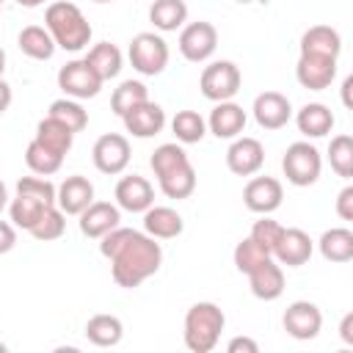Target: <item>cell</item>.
I'll use <instances>...</instances> for the list:
<instances>
[{
	"label": "cell",
	"mask_w": 353,
	"mask_h": 353,
	"mask_svg": "<svg viewBox=\"0 0 353 353\" xmlns=\"http://www.w3.org/2000/svg\"><path fill=\"white\" fill-rule=\"evenodd\" d=\"M99 254L110 259V276L119 287L135 290L163 265V248L146 232L116 226L99 237Z\"/></svg>",
	"instance_id": "cell-1"
},
{
	"label": "cell",
	"mask_w": 353,
	"mask_h": 353,
	"mask_svg": "<svg viewBox=\"0 0 353 353\" xmlns=\"http://www.w3.org/2000/svg\"><path fill=\"white\" fill-rule=\"evenodd\" d=\"M44 28L50 30L55 47H61L66 52H77V50L88 47V41H91V25H88V19L69 0H58V3H50L47 6V11H44Z\"/></svg>",
	"instance_id": "cell-2"
},
{
	"label": "cell",
	"mask_w": 353,
	"mask_h": 353,
	"mask_svg": "<svg viewBox=\"0 0 353 353\" xmlns=\"http://www.w3.org/2000/svg\"><path fill=\"white\" fill-rule=\"evenodd\" d=\"M223 325H226V314L218 303L212 301L193 303L185 314V334H182L185 347L193 353H210L218 345Z\"/></svg>",
	"instance_id": "cell-3"
},
{
	"label": "cell",
	"mask_w": 353,
	"mask_h": 353,
	"mask_svg": "<svg viewBox=\"0 0 353 353\" xmlns=\"http://www.w3.org/2000/svg\"><path fill=\"white\" fill-rule=\"evenodd\" d=\"M281 171L287 176V182H292L295 188H309V185H314L320 179L323 157H320L314 143L295 141V143L287 146V152L281 157Z\"/></svg>",
	"instance_id": "cell-4"
},
{
	"label": "cell",
	"mask_w": 353,
	"mask_h": 353,
	"mask_svg": "<svg viewBox=\"0 0 353 353\" xmlns=\"http://www.w3.org/2000/svg\"><path fill=\"white\" fill-rule=\"evenodd\" d=\"M127 55H130L132 69L146 74V77H154L168 66V44H165L163 36H157L152 30H143V33L132 36Z\"/></svg>",
	"instance_id": "cell-5"
},
{
	"label": "cell",
	"mask_w": 353,
	"mask_h": 353,
	"mask_svg": "<svg viewBox=\"0 0 353 353\" xmlns=\"http://www.w3.org/2000/svg\"><path fill=\"white\" fill-rule=\"evenodd\" d=\"M243 85V74L237 69V63L232 61H212L204 66L201 77H199V88L210 102H226L232 99Z\"/></svg>",
	"instance_id": "cell-6"
},
{
	"label": "cell",
	"mask_w": 353,
	"mask_h": 353,
	"mask_svg": "<svg viewBox=\"0 0 353 353\" xmlns=\"http://www.w3.org/2000/svg\"><path fill=\"white\" fill-rule=\"evenodd\" d=\"M102 83L105 80L83 58H74V61H69V63H63L58 69V88L66 97H72V99H91V97H97Z\"/></svg>",
	"instance_id": "cell-7"
},
{
	"label": "cell",
	"mask_w": 353,
	"mask_h": 353,
	"mask_svg": "<svg viewBox=\"0 0 353 353\" xmlns=\"http://www.w3.org/2000/svg\"><path fill=\"white\" fill-rule=\"evenodd\" d=\"M218 47V30L212 22H190V25H182V33H179V52L185 61L190 63H204Z\"/></svg>",
	"instance_id": "cell-8"
},
{
	"label": "cell",
	"mask_w": 353,
	"mask_h": 353,
	"mask_svg": "<svg viewBox=\"0 0 353 353\" xmlns=\"http://www.w3.org/2000/svg\"><path fill=\"white\" fill-rule=\"evenodd\" d=\"M91 157H94L97 171H102L108 176H116L130 165V141L119 132H105V135L97 138V143L91 149Z\"/></svg>",
	"instance_id": "cell-9"
},
{
	"label": "cell",
	"mask_w": 353,
	"mask_h": 353,
	"mask_svg": "<svg viewBox=\"0 0 353 353\" xmlns=\"http://www.w3.org/2000/svg\"><path fill=\"white\" fill-rule=\"evenodd\" d=\"M281 325H284V331L292 339L306 342V339H314L320 334V328H323V312L312 301H292L284 309Z\"/></svg>",
	"instance_id": "cell-10"
},
{
	"label": "cell",
	"mask_w": 353,
	"mask_h": 353,
	"mask_svg": "<svg viewBox=\"0 0 353 353\" xmlns=\"http://www.w3.org/2000/svg\"><path fill=\"white\" fill-rule=\"evenodd\" d=\"M284 188L276 176H251L243 188V204L256 215H270L281 207Z\"/></svg>",
	"instance_id": "cell-11"
},
{
	"label": "cell",
	"mask_w": 353,
	"mask_h": 353,
	"mask_svg": "<svg viewBox=\"0 0 353 353\" xmlns=\"http://www.w3.org/2000/svg\"><path fill=\"white\" fill-rule=\"evenodd\" d=\"M265 163V146L256 138L237 135L226 149V168L237 176H254Z\"/></svg>",
	"instance_id": "cell-12"
},
{
	"label": "cell",
	"mask_w": 353,
	"mask_h": 353,
	"mask_svg": "<svg viewBox=\"0 0 353 353\" xmlns=\"http://www.w3.org/2000/svg\"><path fill=\"white\" fill-rule=\"evenodd\" d=\"M295 77L303 88L309 91H323L334 83L336 77V58H328V55H309V52H301L298 63H295Z\"/></svg>",
	"instance_id": "cell-13"
},
{
	"label": "cell",
	"mask_w": 353,
	"mask_h": 353,
	"mask_svg": "<svg viewBox=\"0 0 353 353\" xmlns=\"http://www.w3.org/2000/svg\"><path fill=\"white\" fill-rule=\"evenodd\" d=\"M121 121H124V130H127L130 135H135V138H154V135L163 132V127H165V110H163L157 102L143 99L141 105L130 108V110L121 116Z\"/></svg>",
	"instance_id": "cell-14"
},
{
	"label": "cell",
	"mask_w": 353,
	"mask_h": 353,
	"mask_svg": "<svg viewBox=\"0 0 353 353\" xmlns=\"http://www.w3.org/2000/svg\"><path fill=\"white\" fill-rule=\"evenodd\" d=\"M254 119L262 130H281L292 119V105L281 91H262L254 99Z\"/></svg>",
	"instance_id": "cell-15"
},
{
	"label": "cell",
	"mask_w": 353,
	"mask_h": 353,
	"mask_svg": "<svg viewBox=\"0 0 353 353\" xmlns=\"http://www.w3.org/2000/svg\"><path fill=\"white\" fill-rule=\"evenodd\" d=\"M116 204L119 210H127V212H146L152 204H154V188L146 176H138V174H130V176H121L116 182Z\"/></svg>",
	"instance_id": "cell-16"
},
{
	"label": "cell",
	"mask_w": 353,
	"mask_h": 353,
	"mask_svg": "<svg viewBox=\"0 0 353 353\" xmlns=\"http://www.w3.org/2000/svg\"><path fill=\"white\" fill-rule=\"evenodd\" d=\"M245 276H248V287H251L254 298H259V301H276V298H281V292H284V270H281V265L273 256L262 259Z\"/></svg>",
	"instance_id": "cell-17"
},
{
	"label": "cell",
	"mask_w": 353,
	"mask_h": 353,
	"mask_svg": "<svg viewBox=\"0 0 353 353\" xmlns=\"http://www.w3.org/2000/svg\"><path fill=\"white\" fill-rule=\"evenodd\" d=\"M91 201H94V185L80 174L66 176L55 188V204L63 215H80Z\"/></svg>",
	"instance_id": "cell-18"
},
{
	"label": "cell",
	"mask_w": 353,
	"mask_h": 353,
	"mask_svg": "<svg viewBox=\"0 0 353 353\" xmlns=\"http://www.w3.org/2000/svg\"><path fill=\"white\" fill-rule=\"evenodd\" d=\"M312 251H314V243L312 237L303 232V229H284L276 248H273V256L279 259V265H287V268H301L312 259Z\"/></svg>",
	"instance_id": "cell-19"
},
{
	"label": "cell",
	"mask_w": 353,
	"mask_h": 353,
	"mask_svg": "<svg viewBox=\"0 0 353 353\" xmlns=\"http://www.w3.org/2000/svg\"><path fill=\"white\" fill-rule=\"evenodd\" d=\"M77 218H80V232L91 240H99L102 234H108L110 229L119 226L121 210H119V204H110V201H91Z\"/></svg>",
	"instance_id": "cell-20"
},
{
	"label": "cell",
	"mask_w": 353,
	"mask_h": 353,
	"mask_svg": "<svg viewBox=\"0 0 353 353\" xmlns=\"http://www.w3.org/2000/svg\"><path fill=\"white\" fill-rule=\"evenodd\" d=\"M245 121H248L245 110L237 102L226 99V102H215V108H212V113L207 119V127H210V132L215 138L232 141V138H237L245 130Z\"/></svg>",
	"instance_id": "cell-21"
},
{
	"label": "cell",
	"mask_w": 353,
	"mask_h": 353,
	"mask_svg": "<svg viewBox=\"0 0 353 353\" xmlns=\"http://www.w3.org/2000/svg\"><path fill=\"white\" fill-rule=\"evenodd\" d=\"M185 229V221L182 215L174 210V207H149L143 212V232L154 240H171V237H179Z\"/></svg>",
	"instance_id": "cell-22"
},
{
	"label": "cell",
	"mask_w": 353,
	"mask_h": 353,
	"mask_svg": "<svg viewBox=\"0 0 353 353\" xmlns=\"http://www.w3.org/2000/svg\"><path fill=\"white\" fill-rule=\"evenodd\" d=\"M301 52L339 58V52H342V36L331 25H314V28H309L301 36Z\"/></svg>",
	"instance_id": "cell-23"
},
{
	"label": "cell",
	"mask_w": 353,
	"mask_h": 353,
	"mask_svg": "<svg viewBox=\"0 0 353 353\" xmlns=\"http://www.w3.org/2000/svg\"><path fill=\"white\" fill-rule=\"evenodd\" d=\"M295 124H298V132L301 135H306V138H323V135H328L334 130V113L323 102H309V105H303L298 110Z\"/></svg>",
	"instance_id": "cell-24"
},
{
	"label": "cell",
	"mask_w": 353,
	"mask_h": 353,
	"mask_svg": "<svg viewBox=\"0 0 353 353\" xmlns=\"http://www.w3.org/2000/svg\"><path fill=\"white\" fill-rule=\"evenodd\" d=\"M157 182H160V190L168 196V199H188L193 190H196V171L190 165V160L157 174Z\"/></svg>",
	"instance_id": "cell-25"
},
{
	"label": "cell",
	"mask_w": 353,
	"mask_h": 353,
	"mask_svg": "<svg viewBox=\"0 0 353 353\" xmlns=\"http://www.w3.org/2000/svg\"><path fill=\"white\" fill-rule=\"evenodd\" d=\"M124 336V323L116 317V314H94L88 323H85V339L97 347H113L119 345Z\"/></svg>",
	"instance_id": "cell-26"
},
{
	"label": "cell",
	"mask_w": 353,
	"mask_h": 353,
	"mask_svg": "<svg viewBox=\"0 0 353 353\" xmlns=\"http://www.w3.org/2000/svg\"><path fill=\"white\" fill-rule=\"evenodd\" d=\"M317 248H320L323 259H328V262H350L353 259V232L345 226L325 229L317 240Z\"/></svg>",
	"instance_id": "cell-27"
},
{
	"label": "cell",
	"mask_w": 353,
	"mask_h": 353,
	"mask_svg": "<svg viewBox=\"0 0 353 353\" xmlns=\"http://www.w3.org/2000/svg\"><path fill=\"white\" fill-rule=\"evenodd\" d=\"M149 22L163 33L179 30L188 22V3L185 0H154L149 6Z\"/></svg>",
	"instance_id": "cell-28"
},
{
	"label": "cell",
	"mask_w": 353,
	"mask_h": 353,
	"mask_svg": "<svg viewBox=\"0 0 353 353\" xmlns=\"http://www.w3.org/2000/svg\"><path fill=\"white\" fill-rule=\"evenodd\" d=\"M17 44H19V50H22L28 58H33V61H50L52 52H55V41H52L50 30L41 28V25H28V28H22L19 36H17Z\"/></svg>",
	"instance_id": "cell-29"
},
{
	"label": "cell",
	"mask_w": 353,
	"mask_h": 353,
	"mask_svg": "<svg viewBox=\"0 0 353 353\" xmlns=\"http://www.w3.org/2000/svg\"><path fill=\"white\" fill-rule=\"evenodd\" d=\"M83 61L102 77V80H110V77H116L119 72H121V50L116 47V44H110V41H99V44H94L85 55H83Z\"/></svg>",
	"instance_id": "cell-30"
},
{
	"label": "cell",
	"mask_w": 353,
	"mask_h": 353,
	"mask_svg": "<svg viewBox=\"0 0 353 353\" xmlns=\"http://www.w3.org/2000/svg\"><path fill=\"white\" fill-rule=\"evenodd\" d=\"M36 141L44 143L47 149L58 152V154H66L72 149V143H74V132L66 124H61L58 119L47 116V119H41L36 124Z\"/></svg>",
	"instance_id": "cell-31"
},
{
	"label": "cell",
	"mask_w": 353,
	"mask_h": 353,
	"mask_svg": "<svg viewBox=\"0 0 353 353\" xmlns=\"http://www.w3.org/2000/svg\"><path fill=\"white\" fill-rule=\"evenodd\" d=\"M50 204L47 201H41V199H36V196H30V193H17L14 199H11V204H8V212H11V223L17 226V229H30L33 223H36V218L47 210Z\"/></svg>",
	"instance_id": "cell-32"
},
{
	"label": "cell",
	"mask_w": 353,
	"mask_h": 353,
	"mask_svg": "<svg viewBox=\"0 0 353 353\" xmlns=\"http://www.w3.org/2000/svg\"><path fill=\"white\" fill-rule=\"evenodd\" d=\"M171 132L179 143H199L207 135V121L199 110H176V116L171 119Z\"/></svg>",
	"instance_id": "cell-33"
},
{
	"label": "cell",
	"mask_w": 353,
	"mask_h": 353,
	"mask_svg": "<svg viewBox=\"0 0 353 353\" xmlns=\"http://www.w3.org/2000/svg\"><path fill=\"white\" fill-rule=\"evenodd\" d=\"M47 116L58 119V121H61V124H66L72 132H83V130L88 127V110H85L77 99H72V97L55 99V102L50 105Z\"/></svg>",
	"instance_id": "cell-34"
},
{
	"label": "cell",
	"mask_w": 353,
	"mask_h": 353,
	"mask_svg": "<svg viewBox=\"0 0 353 353\" xmlns=\"http://www.w3.org/2000/svg\"><path fill=\"white\" fill-rule=\"evenodd\" d=\"M25 163H28V168H30L33 174H39V176H50V174H55V171L61 168L63 154L47 149L44 143H39V141L33 138V141L28 143V149H25Z\"/></svg>",
	"instance_id": "cell-35"
},
{
	"label": "cell",
	"mask_w": 353,
	"mask_h": 353,
	"mask_svg": "<svg viewBox=\"0 0 353 353\" xmlns=\"http://www.w3.org/2000/svg\"><path fill=\"white\" fill-rule=\"evenodd\" d=\"M143 99H149L146 85H143L141 80H124V83H119V88H113V94H110V110L121 119L130 108L141 105Z\"/></svg>",
	"instance_id": "cell-36"
},
{
	"label": "cell",
	"mask_w": 353,
	"mask_h": 353,
	"mask_svg": "<svg viewBox=\"0 0 353 353\" xmlns=\"http://www.w3.org/2000/svg\"><path fill=\"white\" fill-rule=\"evenodd\" d=\"M30 237L41 240V243H50V240H58L63 232H66V215L58 210V204H50L39 218L36 223L28 229Z\"/></svg>",
	"instance_id": "cell-37"
},
{
	"label": "cell",
	"mask_w": 353,
	"mask_h": 353,
	"mask_svg": "<svg viewBox=\"0 0 353 353\" xmlns=\"http://www.w3.org/2000/svg\"><path fill=\"white\" fill-rule=\"evenodd\" d=\"M328 163L331 168L342 176V179H350L353 176V138L350 135H334L331 143H328Z\"/></svg>",
	"instance_id": "cell-38"
},
{
	"label": "cell",
	"mask_w": 353,
	"mask_h": 353,
	"mask_svg": "<svg viewBox=\"0 0 353 353\" xmlns=\"http://www.w3.org/2000/svg\"><path fill=\"white\" fill-rule=\"evenodd\" d=\"M281 232H284V226H281L279 221H273V218L262 215L259 221H254V226H251V234H248V237H251L262 251H268V254L273 256V248H276V243H279Z\"/></svg>",
	"instance_id": "cell-39"
},
{
	"label": "cell",
	"mask_w": 353,
	"mask_h": 353,
	"mask_svg": "<svg viewBox=\"0 0 353 353\" xmlns=\"http://www.w3.org/2000/svg\"><path fill=\"white\" fill-rule=\"evenodd\" d=\"M185 160H188V154H185V149H182L179 143H160V146L152 152L149 165H152V171H154V176H157V174H163V171L179 165V163H185Z\"/></svg>",
	"instance_id": "cell-40"
},
{
	"label": "cell",
	"mask_w": 353,
	"mask_h": 353,
	"mask_svg": "<svg viewBox=\"0 0 353 353\" xmlns=\"http://www.w3.org/2000/svg\"><path fill=\"white\" fill-rule=\"evenodd\" d=\"M232 256H234V268H237L240 273H248V270H254L262 259H268L270 254L262 251L251 237H243V240L234 245V254H232Z\"/></svg>",
	"instance_id": "cell-41"
},
{
	"label": "cell",
	"mask_w": 353,
	"mask_h": 353,
	"mask_svg": "<svg viewBox=\"0 0 353 353\" xmlns=\"http://www.w3.org/2000/svg\"><path fill=\"white\" fill-rule=\"evenodd\" d=\"M17 193H30V196H36L47 204H55V185L47 176H39V174L36 176H22L17 182Z\"/></svg>",
	"instance_id": "cell-42"
},
{
	"label": "cell",
	"mask_w": 353,
	"mask_h": 353,
	"mask_svg": "<svg viewBox=\"0 0 353 353\" xmlns=\"http://www.w3.org/2000/svg\"><path fill=\"white\" fill-rule=\"evenodd\" d=\"M336 215L342 221H353V185H345L336 196Z\"/></svg>",
	"instance_id": "cell-43"
},
{
	"label": "cell",
	"mask_w": 353,
	"mask_h": 353,
	"mask_svg": "<svg viewBox=\"0 0 353 353\" xmlns=\"http://www.w3.org/2000/svg\"><path fill=\"white\" fill-rule=\"evenodd\" d=\"M226 350L229 353H259V342L251 336H234V339H229Z\"/></svg>",
	"instance_id": "cell-44"
},
{
	"label": "cell",
	"mask_w": 353,
	"mask_h": 353,
	"mask_svg": "<svg viewBox=\"0 0 353 353\" xmlns=\"http://www.w3.org/2000/svg\"><path fill=\"white\" fill-rule=\"evenodd\" d=\"M17 245V229L8 221H0V254H8Z\"/></svg>",
	"instance_id": "cell-45"
},
{
	"label": "cell",
	"mask_w": 353,
	"mask_h": 353,
	"mask_svg": "<svg viewBox=\"0 0 353 353\" xmlns=\"http://www.w3.org/2000/svg\"><path fill=\"white\" fill-rule=\"evenodd\" d=\"M339 336H342L345 345H353V312H347V314L342 317V323H339Z\"/></svg>",
	"instance_id": "cell-46"
},
{
	"label": "cell",
	"mask_w": 353,
	"mask_h": 353,
	"mask_svg": "<svg viewBox=\"0 0 353 353\" xmlns=\"http://www.w3.org/2000/svg\"><path fill=\"white\" fill-rule=\"evenodd\" d=\"M11 99H14V94H11V85L0 77V116L8 110V105H11Z\"/></svg>",
	"instance_id": "cell-47"
},
{
	"label": "cell",
	"mask_w": 353,
	"mask_h": 353,
	"mask_svg": "<svg viewBox=\"0 0 353 353\" xmlns=\"http://www.w3.org/2000/svg\"><path fill=\"white\" fill-rule=\"evenodd\" d=\"M350 88H353V77H345V83H342V102L350 108Z\"/></svg>",
	"instance_id": "cell-48"
},
{
	"label": "cell",
	"mask_w": 353,
	"mask_h": 353,
	"mask_svg": "<svg viewBox=\"0 0 353 353\" xmlns=\"http://www.w3.org/2000/svg\"><path fill=\"white\" fill-rule=\"evenodd\" d=\"M8 207V188H6V182L0 179V212Z\"/></svg>",
	"instance_id": "cell-49"
},
{
	"label": "cell",
	"mask_w": 353,
	"mask_h": 353,
	"mask_svg": "<svg viewBox=\"0 0 353 353\" xmlns=\"http://www.w3.org/2000/svg\"><path fill=\"white\" fill-rule=\"evenodd\" d=\"M19 6H25V8H36V6H41L44 0H17Z\"/></svg>",
	"instance_id": "cell-50"
},
{
	"label": "cell",
	"mask_w": 353,
	"mask_h": 353,
	"mask_svg": "<svg viewBox=\"0 0 353 353\" xmlns=\"http://www.w3.org/2000/svg\"><path fill=\"white\" fill-rule=\"evenodd\" d=\"M3 72H6V50L0 47V77H3Z\"/></svg>",
	"instance_id": "cell-51"
},
{
	"label": "cell",
	"mask_w": 353,
	"mask_h": 353,
	"mask_svg": "<svg viewBox=\"0 0 353 353\" xmlns=\"http://www.w3.org/2000/svg\"><path fill=\"white\" fill-rule=\"evenodd\" d=\"M6 350H8V345H6V342H0V353H6Z\"/></svg>",
	"instance_id": "cell-52"
},
{
	"label": "cell",
	"mask_w": 353,
	"mask_h": 353,
	"mask_svg": "<svg viewBox=\"0 0 353 353\" xmlns=\"http://www.w3.org/2000/svg\"><path fill=\"white\" fill-rule=\"evenodd\" d=\"M94 3H113V0H94Z\"/></svg>",
	"instance_id": "cell-53"
},
{
	"label": "cell",
	"mask_w": 353,
	"mask_h": 353,
	"mask_svg": "<svg viewBox=\"0 0 353 353\" xmlns=\"http://www.w3.org/2000/svg\"><path fill=\"white\" fill-rule=\"evenodd\" d=\"M234 3H251V0H234Z\"/></svg>",
	"instance_id": "cell-54"
},
{
	"label": "cell",
	"mask_w": 353,
	"mask_h": 353,
	"mask_svg": "<svg viewBox=\"0 0 353 353\" xmlns=\"http://www.w3.org/2000/svg\"><path fill=\"white\" fill-rule=\"evenodd\" d=\"M3 3H6V0H0V8H3Z\"/></svg>",
	"instance_id": "cell-55"
}]
</instances>
